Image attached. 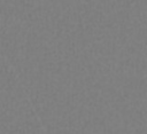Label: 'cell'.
Wrapping results in <instances>:
<instances>
[]
</instances>
